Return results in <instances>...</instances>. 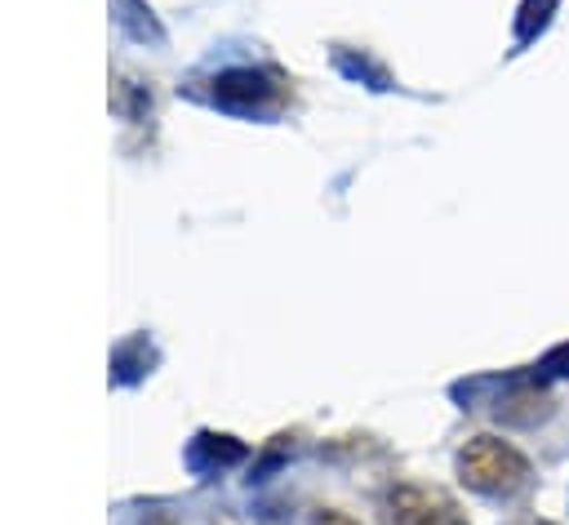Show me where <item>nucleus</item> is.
<instances>
[{
  "label": "nucleus",
  "instance_id": "7ed1b4c3",
  "mask_svg": "<svg viewBox=\"0 0 569 525\" xmlns=\"http://www.w3.org/2000/svg\"><path fill=\"white\" fill-rule=\"evenodd\" d=\"M280 85L267 71H227L213 80V102L231 107V111H267L276 107Z\"/></svg>",
  "mask_w": 569,
  "mask_h": 525
},
{
  "label": "nucleus",
  "instance_id": "1a4fd4ad",
  "mask_svg": "<svg viewBox=\"0 0 569 525\" xmlns=\"http://www.w3.org/2000/svg\"><path fill=\"white\" fill-rule=\"evenodd\" d=\"M156 525H164V521H156Z\"/></svg>",
  "mask_w": 569,
  "mask_h": 525
},
{
  "label": "nucleus",
  "instance_id": "423d86ee",
  "mask_svg": "<svg viewBox=\"0 0 569 525\" xmlns=\"http://www.w3.org/2000/svg\"><path fill=\"white\" fill-rule=\"evenodd\" d=\"M538 369L547 374V378H569V343H560V347H551L542 360H538Z\"/></svg>",
  "mask_w": 569,
  "mask_h": 525
},
{
  "label": "nucleus",
  "instance_id": "20e7f679",
  "mask_svg": "<svg viewBox=\"0 0 569 525\" xmlns=\"http://www.w3.org/2000/svg\"><path fill=\"white\" fill-rule=\"evenodd\" d=\"M547 414H551V396H547L538 383H516V387H507L502 400H498V409H493V418H498V423H511V427H533V423L547 418Z\"/></svg>",
  "mask_w": 569,
  "mask_h": 525
},
{
  "label": "nucleus",
  "instance_id": "39448f33",
  "mask_svg": "<svg viewBox=\"0 0 569 525\" xmlns=\"http://www.w3.org/2000/svg\"><path fill=\"white\" fill-rule=\"evenodd\" d=\"M551 9H556V0H525L520 4V18H516V40L525 44L533 31H542L551 22Z\"/></svg>",
  "mask_w": 569,
  "mask_h": 525
},
{
  "label": "nucleus",
  "instance_id": "0eeeda50",
  "mask_svg": "<svg viewBox=\"0 0 569 525\" xmlns=\"http://www.w3.org/2000/svg\"><path fill=\"white\" fill-rule=\"evenodd\" d=\"M311 525H360V521H351V516L338 512V507H320V512L311 516Z\"/></svg>",
  "mask_w": 569,
  "mask_h": 525
},
{
  "label": "nucleus",
  "instance_id": "f257e3e1",
  "mask_svg": "<svg viewBox=\"0 0 569 525\" xmlns=\"http://www.w3.org/2000/svg\"><path fill=\"white\" fill-rule=\"evenodd\" d=\"M458 476L476 494H516L529 481V458L498 436H471L458 449Z\"/></svg>",
  "mask_w": 569,
  "mask_h": 525
},
{
  "label": "nucleus",
  "instance_id": "6e6552de",
  "mask_svg": "<svg viewBox=\"0 0 569 525\" xmlns=\"http://www.w3.org/2000/svg\"><path fill=\"white\" fill-rule=\"evenodd\" d=\"M525 525H556V521H525Z\"/></svg>",
  "mask_w": 569,
  "mask_h": 525
},
{
  "label": "nucleus",
  "instance_id": "f03ea898",
  "mask_svg": "<svg viewBox=\"0 0 569 525\" xmlns=\"http://www.w3.org/2000/svg\"><path fill=\"white\" fill-rule=\"evenodd\" d=\"M387 516H391V525H467L449 498L418 489V485H396L387 494Z\"/></svg>",
  "mask_w": 569,
  "mask_h": 525
}]
</instances>
